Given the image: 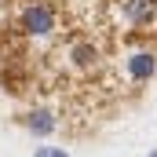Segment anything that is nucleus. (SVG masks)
I'll list each match as a JSON object with an SVG mask.
<instances>
[{
    "mask_svg": "<svg viewBox=\"0 0 157 157\" xmlns=\"http://www.w3.org/2000/svg\"><path fill=\"white\" fill-rule=\"evenodd\" d=\"M26 128H29L33 135H51V132L59 128V117H55L51 110L37 106V110H29V113H26Z\"/></svg>",
    "mask_w": 157,
    "mask_h": 157,
    "instance_id": "obj_3",
    "label": "nucleus"
},
{
    "mask_svg": "<svg viewBox=\"0 0 157 157\" xmlns=\"http://www.w3.org/2000/svg\"><path fill=\"white\" fill-rule=\"evenodd\" d=\"M15 33H22L26 40H51L59 33V11L48 0H18Z\"/></svg>",
    "mask_w": 157,
    "mask_h": 157,
    "instance_id": "obj_1",
    "label": "nucleus"
},
{
    "mask_svg": "<svg viewBox=\"0 0 157 157\" xmlns=\"http://www.w3.org/2000/svg\"><path fill=\"white\" fill-rule=\"evenodd\" d=\"M150 157H157V150H154V154H150Z\"/></svg>",
    "mask_w": 157,
    "mask_h": 157,
    "instance_id": "obj_5",
    "label": "nucleus"
},
{
    "mask_svg": "<svg viewBox=\"0 0 157 157\" xmlns=\"http://www.w3.org/2000/svg\"><path fill=\"white\" fill-rule=\"evenodd\" d=\"M121 66H124V77L132 80V84H146L157 73V55H154L150 44H143V48H132Z\"/></svg>",
    "mask_w": 157,
    "mask_h": 157,
    "instance_id": "obj_2",
    "label": "nucleus"
},
{
    "mask_svg": "<svg viewBox=\"0 0 157 157\" xmlns=\"http://www.w3.org/2000/svg\"><path fill=\"white\" fill-rule=\"evenodd\" d=\"M33 157H66V154H62V150H55V146H40Z\"/></svg>",
    "mask_w": 157,
    "mask_h": 157,
    "instance_id": "obj_4",
    "label": "nucleus"
}]
</instances>
